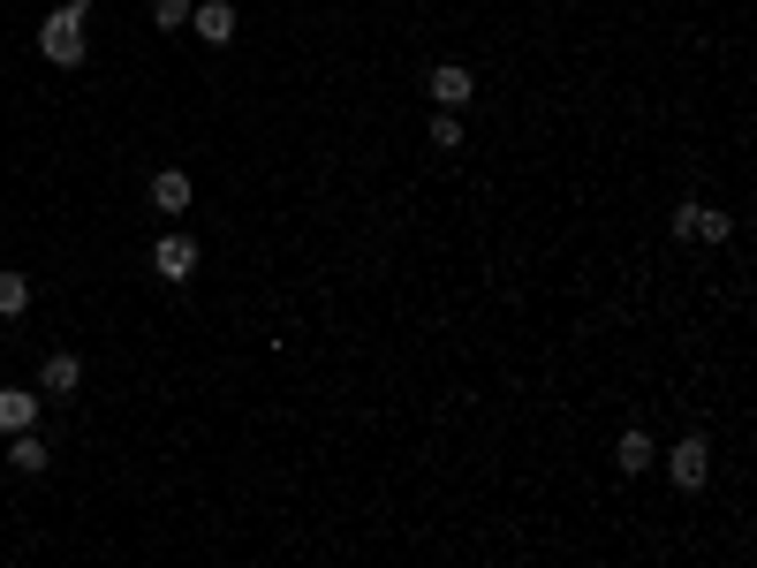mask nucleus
Listing matches in <instances>:
<instances>
[{"label":"nucleus","instance_id":"obj_6","mask_svg":"<svg viewBox=\"0 0 757 568\" xmlns=\"http://www.w3.org/2000/svg\"><path fill=\"white\" fill-rule=\"evenodd\" d=\"M152 265H160L168 281H190V273H198V243H190V235H160V251H152Z\"/></svg>","mask_w":757,"mask_h":568},{"label":"nucleus","instance_id":"obj_10","mask_svg":"<svg viewBox=\"0 0 757 568\" xmlns=\"http://www.w3.org/2000/svg\"><path fill=\"white\" fill-rule=\"evenodd\" d=\"M23 304H31V281L16 265H0V318H23Z\"/></svg>","mask_w":757,"mask_h":568},{"label":"nucleus","instance_id":"obj_7","mask_svg":"<svg viewBox=\"0 0 757 568\" xmlns=\"http://www.w3.org/2000/svg\"><path fill=\"white\" fill-rule=\"evenodd\" d=\"M152 205L174 220L182 205H190V175H182V168H160V175H152Z\"/></svg>","mask_w":757,"mask_h":568},{"label":"nucleus","instance_id":"obj_9","mask_svg":"<svg viewBox=\"0 0 757 568\" xmlns=\"http://www.w3.org/2000/svg\"><path fill=\"white\" fill-rule=\"evenodd\" d=\"M31 417H39V394H23V387L0 394V433H23Z\"/></svg>","mask_w":757,"mask_h":568},{"label":"nucleus","instance_id":"obj_12","mask_svg":"<svg viewBox=\"0 0 757 568\" xmlns=\"http://www.w3.org/2000/svg\"><path fill=\"white\" fill-rule=\"evenodd\" d=\"M614 463H622V470H644V463H652V433H622L614 439Z\"/></svg>","mask_w":757,"mask_h":568},{"label":"nucleus","instance_id":"obj_4","mask_svg":"<svg viewBox=\"0 0 757 568\" xmlns=\"http://www.w3.org/2000/svg\"><path fill=\"white\" fill-rule=\"evenodd\" d=\"M424 91H432V99H440V106H470V69L463 61H440V69H432V77H424Z\"/></svg>","mask_w":757,"mask_h":568},{"label":"nucleus","instance_id":"obj_3","mask_svg":"<svg viewBox=\"0 0 757 568\" xmlns=\"http://www.w3.org/2000/svg\"><path fill=\"white\" fill-rule=\"evenodd\" d=\"M727 227H735L727 213H705V205H674V235H682V243H727Z\"/></svg>","mask_w":757,"mask_h":568},{"label":"nucleus","instance_id":"obj_13","mask_svg":"<svg viewBox=\"0 0 757 568\" xmlns=\"http://www.w3.org/2000/svg\"><path fill=\"white\" fill-rule=\"evenodd\" d=\"M432 144H440V152H455V144H463V122H455V106H440V114H432Z\"/></svg>","mask_w":757,"mask_h":568},{"label":"nucleus","instance_id":"obj_2","mask_svg":"<svg viewBox=\"0 0 757 568\" xmlns=\"http://www.w3.org/2000/svg\"><path fill=\"white\" fill-rule=\"evenodd\" d=\"M667 470H674V485H689V493H697V485L713 478V439H705V433H689V439H674V455H667Z\"/></svg>","mask_w":757,"mask_h":568},{"label":"nucleus","instance_id":"obj_14","mask_svg":"<svg viewBox=\"0 0 757 568\" xmlns=\"http://www.w3.org/2000/svg\"><path fill=\"white\" fill-rule=\"evenodd\" d=\"M152 23L160 31H190V0H152Z\"/></svg>","mask_w":757,"mask_h":568},{"label":"nucleus","instance_id":"obj_1","mask_svg":"<svg viewBox=\"0 0 757 568\" xmlns=\"http://www.w3.org/2000/svg\"><path fill=\"white\" fill-rule=\"evenodd\" d=\"M84 16H91L84 0H61V8L39 23V45H46L53 69H77V61H84Z\"/></svg>","mask_w":757,"mask_h":568},{"label":"nucleus","instance_id":"obj_11","mask_svg":"<svg viewBox=\"0 0 757 568\" xmlns=\"http://www.w3.org/2000/svg\"><path fill=\"white\" fill-rule=\"evenodd\" d=\"M8 463H16V470H46V439L31 433V425H23V433L8 439Z\"/></svg>","mask_w":757,"mask_h":568},{"label":"nucleus","instance_id":"obj_5","mask_svg":"<svg viewBox=\"0 0 757 568\" xmlns=\"http://www.w3.org/2000/svg\"><path fill=\"white\" fill-rule=\"evenodd\" d=\"M190 31H198L205 45H228V39H235V8H228V0H205V8H190Z\"/></svg>","mask_w":757,"mask_h":568},{"label":"nucleus","instance_id":"obj_8","mask_svg":"<svg viewBox=\"0 0 757 568\" xmlns=\"http://www.w3.org/2000/svg\"><path fill=\"white\" fill-rule=\"evenodd\" d=\"M39 387H46V394H77V387H84V364H77V356H69V349H61V356H46Z\"/></svg>","mask_w":757,"mask_h":568}]
</instances>
